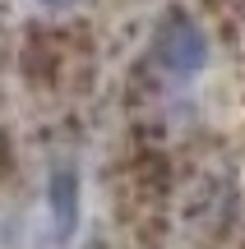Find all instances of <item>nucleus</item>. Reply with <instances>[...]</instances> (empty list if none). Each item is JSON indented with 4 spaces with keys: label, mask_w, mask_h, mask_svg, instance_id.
Returning <instances> with one entry per match:
<instances>
[{
    "label": "nucleus",
    "mask_w": 245,
    "mask_h": 249,
    "mask_svg": "<svg viewBox=\"0 0 245 249\" xmlns=\"http://www.w3.org/2000/svg\"><path fill=\"white\" fill-rule=\"evenodd\" d=\"M157 60L176 79H194L208 65V37H204V28L185 14H167L157 23Z\"/></svg>",
    "instance_id": "obj_1"
},
{
    "label": "nucleus",
    "mask_w": 245,
    "mask_h": 249,
    "mask_svg": "<svg viewBox=\"0 0 245 249\" xmlns=\"http://www.w3.org/2000/svg\"><path fill=\"white\" fill-rule=\"evenodd\" d=\"M74 222H79V176L70 166L51 176V235L56 240H70Z\"/></svg>",
    "instance_id": "obj_2"
},
{
    "label": "nucleus",
    "mask_w": 245,
    "mask_h": 249,
    "mask_svg": "<svg viewBox=\"0 0 245 249\" xmlns=\"http://www.w3.org/2000/svg\"><path fill=\"white\" fill-rule=\"evenodd\" d=\"M46 9H70V5H79V0H42Z\"/></svg>",
    "instance_id": "obj_3"
}]
</instances>
